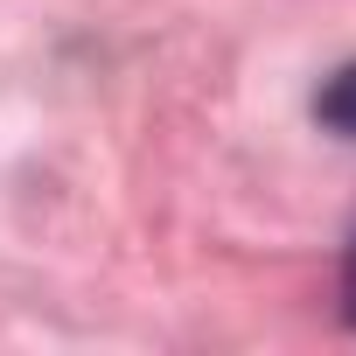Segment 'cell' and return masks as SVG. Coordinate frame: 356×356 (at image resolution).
Here are the masks:
<instances>
[{
  "label": "cell",
  "mask_w": 356,
  "mask_h": 356,
  "mask_svg": "<svg viewBox=\"0 0 356 356\" xmlns=\"http://www.w3.org/2000/svg\"><path fill=\"white\" fill-rule=\"evenodd\" d=\"M314 119H321L335 140H356V63H342V70L314 91Z\"/></svg>",
  "instance_id": "6da1fadb"
},
{
  "label": "cell",
  "mask_w": 356,
  "mask_h": 356,
  "mask_svg": "<svg viewBox=\"0 0 356 356\" xmlns=\"http://www.w3.org/2000/svg\"><path fill=\"white\" fill-rule=\"evenodd\" d=\"M342 321L356 328V231H349V245H342Z\"/></svg>",
  "instance_id": "7a4b0ae2"
}]
</instances>
